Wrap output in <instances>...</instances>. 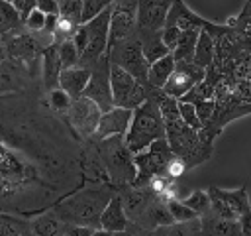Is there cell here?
<instances>
[{
    "mask_svg": "<svg viewBox=\"0 0 251 236\" xmlns=\"http://www.w3.org/2000/svg\"><path fill=\"white\" fill-rule=\"evenodd\" d=\"M24 232V222L0 212V236H20Z\"/></svg>",
    "mask_w": 251,
    "mask_h": 236,
    "instance_id": "obj_40",
    "label": "cell"
},
{
    "mask_svg": "<svg viewBox=\"0 0 251 236\" xmlns=\"http://www.w3.org/2000/svg\"><path fill=\"white\" fill-rule=\"evenodd\" d=\"M90 226H82V224H65L63 226V236H92Z\"/></svg>",
    "mask_w": 251,
    "mask_h": 236,
    "instance_id": "obj_47",
    "label": "cell"
},
{
    "mask_svg": "<svg viewBox=\"0 0 251 236\" xmlns=\"http://www.w3.org/2000/svg\"><path fill=\"white\" fill-rule=\"evenodd\" d=\"M92 236H116V232H110V230L98 228V230H92Z\"/></svg>",
    "mask_w": 251,
    "mask_h": 236,
    "instance_id": "obj_50",
    "label": "cell"
},
{
    "mask_svg": "<svg viewBox=\"0 0 251 236\" xmlns=\"http://www.w3.org/2000/svg\"><path fill=\"white\" fill-rule=\"evenodd\" d=\"M131 114H133V110L120 108V106H114V108L102 112L92 140L98 142V140H106L112 136H126L129 122H131Z\"/></svg>",
    "mask_w": 251,
    "mask_h": 236,
    "instance_id": "obj_17",
    "label": "cell"
},
{
    "mask_svg": "<svg viewBox=\"0 0 251 236\" xmlns=\"http://www.w3.org/2000/svg\"><path fill=\"white\" fill-rule=\"evenodd\" d=\"M214 96H216V83L210 81L208 77H204V79L198 81L180 100H182V102H192V104H196V102H204V100H214Z\"/></svg>",
    "mask_w": 251,
    "mask_h": 236,
    "instance_id": "obj_32",
    "label": "cell"
},
{
    "mask_svg": "<svg viewBox=\"0 0 251 236\" xmlns=\"http://www.w3.org/2000/svg\"><path fill=\"white\" fill-rule=\"evenodd\" d=\"M188 167H186V163L178 157V155H175L173 153V157L169 159V163H167V167H165V175L169 177V179H178V177H182L184 175V171H186Z\"/></svg>",
    "mask_w": 251,
    "mask_h": 236,
    "instance_id": "obj_45",
    "label": "cell"
},
{
    "mask_svg": "<svg viewBox=\"0 0 251 236\" xmlns=\"http://www.w3.org/2000/svg\"><path fill=\"white\" fill-rule=\"evenodd\" d=\"M167 206H169V212L173 216L175 222H186V220H194V218H200L192 208H188L180 199H171L167 201Z\"/></svg>",
    "mask_w": 251,
    "mask_h": 236,
    "instance_id": "obj_35",
    "label": "cell"
},
{
    "mask_svg": "<svg viewBox=\"0 0 251 236\" xmlns=\"http://www.w3.org/2000/svg\"><path fill=\"white\" fill-rule=\"evenodd\" d=\"M171 157H173V151L167 138L155 140L145 149L133 153L135 169H137L133 185H147L155 175H165V167Z\"/></svg>",
    "mask_w": 251,
    "mask_h": 236,
    "instance_id": "obj_8",
    "label": "cell"
},
{
    "mask_svg": "<svg viewBox=\"0 0 251 236\" xmlns=\"http://www.w3.org/2000/svg\"><path fill=\"white\" fill-rule=\"evenodd\" d=\"M59 16L82 24V0H61L59 2Z\"/></svg>",
    "mask_w": 251,
    "mask_h": 236,
    "instance_id": "obj_36",
    "label": "cell"
},
{
    "mask_svg": "<svg viewBox=\"0 0 251 236\" xmlns=\"http://www.w3.org/2000/svg\"><path fill=\"white\" fill-rule=\"evenodd\" d=\"M178 110H180V120H182L188 128H192V130H196V132L202 130V124H200V120H198V114H196V108H194L192 102H182V100H178Z\"/></svg>",
    "mask_w": 251,
    "mask_h": 236,
    "instance_id": "obj_39",
    "label": "cell"
},
{
    "mask_svg": "<svg viewBox=\"0 0 251 236\" xmlns=\"http://www.w3.org/2000/svg\"><path fill=\"white\" fill-rule=\"evenodd\" d=\"M200 30L202 28H192V30H182L180 33V39L176 43V47L173 49V59L175 63H180V61H192V55H194V47H196V41H198V35H200Z\"/></svg>",
    "mask_w": 251,
    "mask_h": 236,
    "instance_id": "obj_30",
    "label": "cell"
},
{
    "mask_svg": "<svg viewBox=\"0 0 251 236\" xmlns=\"http://www.w3.org/2000/svg\"><path fill=\"white\" fill-rule=\"evenodd\" d=\"M94 144H96V149L104 163L110 185H114V187L133 185L137 169H135L133 151L126 144V136H112L106 140H98Z\"/></svg>",
    "mask_w": 251,
    "mask_h": 236,
    "instance_id": "obj_3",
    "label": "cell"
},
{
    "mask_svg": "<svg viewBox=\"0 0 251 236\" xmlns=\"http://www.w3.org/2000/svg\"><path fill=\"white\" fill-rule=\"evenodd\" d=\"M0 45H2V41H0Z\"/></svg>",
    "mask_w": 251,
    "mask_h": 236,
    "instance_id": "obj_54",
    "label": "cell"
},
{
    "mask_svg": "<svg viewBox=\"0 0 251 236\" xmlns=\"http://www.w3.org/2000/svg\"><path fill=\"white\" fill-rule=\"evenodd\" d=\"M182 203L188 208H192L198 216H204L210 210V195H208V191H192Z\"/></svg>",
    "mask_w": 251,
    "mask_h": 236,
    "instance_id": "obj_34",
    "label": "cell"
},
{
    "mask_svg": "<svg viewBox=\"0 0 251 236\" xmlns=\"http://www.w3.org/2000/svg\"><path fill=\"white\" fill-rule=\"evenodd\" d=\"M204 77H206V69L196 67L192 61H180V63H175V71L171 73L169 81L165 83V87L161 90L165 94L180 100Z\"/></svg>",
    "mask_w": 251,
    "mask_h": 236,
    "instance_id": "obj_14",
    "label": "cell"
},
{
    "mask_svg": "<svg viewBox=\"0 0 251 236\" xmlns=\"http://www.w3.org/2000/svg\"><path fill=\"white\" fill-rule=\"evenodd\" d=\"M157 195L147 187V185H127L124 187V191L120 193L124 210L127 214V218L131 222H137L141 218V214L145 212V208L149 206V203L155 199Z\"/></svg>",
    "mask_w": 251,
    "mask_h": 236,
    "instance_id": "obj_18",
    "label": "cell"
},
{
    "mask_svg": "<svg viewBox=\"0 0 251 236\" xmlns=\"http://www.w3.org/2000/svg\"><path fill=\"white\" fill-rule=\"evenodd\" d=\"M12 6L18 10V14L22 16V20H25L37 8V0H12Z\"/></svg>",
    "mask_w": 251,
    "mask_h": 236,
    "instance_id": "obj_46",
    "label": "cell"
},
{
    "mask_svg": "<svg viewBox=\"0 0 251 236\" xmlns=\"http://www.w3.org/2000/svg\"><path fill=\"white\" fill-rule=\"evenodd\" d=\"M208 24V20L196 16L182 0H173L169 14H167V22L165 26H176L180 30H192V28H204Z\"/></svg>",
    "mask_w": 251,
    "mask_h": 236,
    "instance_id": "obj_22",
    "label": "cell"
},
{
    "mask_svg": "<svg viewBox=\"0 0 251 236\" xmlns=\"http://www.w3.org/2000/svg\"><path fill=\"white\" fill-rule=\"evenodd\" d=\"M200 222H202V234L200 236H243L239 220L222 218V216L214 214L212 210H208L200 218Z\"/></svg>",
    "mask_w": 251,
    "mask_h": 236,
    "instance_id": "obj_23",
    "label": "cell"
},
{
    "mask_svg": "<svg viewBox=\"0 0 251 236\" xmlns=\"http://www.w3.org/2000/svg\"><path fill=\"white\" fill-rule=\"evenodd\" d=\"M210 210L227 220H239L243 236H251V206L245 187L239 189H220L210 187Z\"/></svg>",
    "mask_w": 251,
    "mask_h": 236,
    "instance_id": "obj_6",
    "label": "cell"
},
{
    "mask_svg": "<svg viewBox=\"0 0 251 236\" xmlns=\"http://www.w3.org/2000/svg\"><path fill=\"white\" fill-rule=\"evenodd\" d=\"M61 59H59V47L57 43H51L41 51V81L45 90H53L59 87V77H61Z\"/></svg>",
    "mask_w": 251,
    "mask_h": 236,
    "instance_id": "obj_19",
    "label": "cell"
},
{
    "mask_svg": "<svg viewBox=\"0 0 251 236\" xmlns=\"http://www.w3.org/2000/svg\"><path fill=\"white\" fill-rule=\"evenodd\" d=\"M37 10H41L45 16L59 14V4H57V0H37Z\"/></svg>",
    "mask_w": 251,
    "mask_h": 236,
    "instance_id": "obj_48",
    "label": "cell"
},
{
    "mask_svg": "<svg viewBox=\"0 0 251 236\" xmlns=\"http://www.w3.org/2000/svg\"><path fill=\"white\" fill-rule=\"evenodd\" d=\"M110 14L112 8L102 10L100 14H96L94 18H90L88 22H84V30H86V47L80 55V63L84 67H92L102 55H106L108 51V33H110Z\"/></svg>",
    "mask_w": 251,
    "mask_h": 236,
    "instance_id": "obj_9",
    "label": "cell"
},
{
    "mask_svg": "<svg viewBox=\"0 0 251 236\" xmlns=\"http://www.w3.org/2000/svg\"><path fill=\"white\" fill-rule=\"evenodd\" d=\"M173 0H137V31H161Z\"/></svg>",
    "mask_w": 251,
    "mask_h": 236,
    "instance_id": "obj_15",
    "label": "cell"
},
{
    "mask_svg": "<svg viewBox=\"0 0 251 236\" xmlns=\"http://www.w3.org/2000/svg\"><path fill=\"white\" fill-rule=\"evenodd\" d=\"M20 236H33V234H25V232H22V234H20Z\"/></svg>",
    "mask_w": 251,
    "mask_h": 236,
    "instance_id": "obj_52",
    "label": "cell"
},
{
    "mask_svg": "<svg viewBox=\"0 0 251 236\" xmlns=\"http://www.w3.org/2000/svg\"><path fill=\"white\" fill-rule=\"evenodd\" d=\"M65 222L53 212H43L31 222V234L33 236H61Z\"/></svg>",
    "mask_w": 251,
    "mask_h": 236,
    "instance_id": "obj_29",
    "label": "cell"
},
{
    "mask_svg": "<svg viewBox=\"0 0 251 236\" xmlns=\"http://www.w3.org/2000/svg\"><path fill=\"white\" fill-rule=\"evenodd\" d=\"M180 33H182V30L176 28V26H165V28L161 30V39H163L165 47H167L171 53H173V49L176 47V43H178V39H180Z\"/></svg>",
    "mask_w": 251,
    "mask_h": 236,
    "instance_id": "obj_43",
    "label": "cell"
},
{
    "mask_svg": "<svg viewBox=\"0 0 251 236\" xmlns=\"http://www.w3.org/2000/svg\"><path fill=\"white\" fill-rule=\"evenodd\" d=\"M4 57H6V55H4V49H2V45H0V61H2Z\"/></svg>",
    "mask_w": 251,
    "mask_h": 236,
    "instance_id": "obj_51",
    "label": "cell"
},
{
    "mask_svg": "<svg viewBox=\"0 0 251 236\" xmlns=\"http://www.w3.org/2000/svg\"><path fill=\"white\" fill-rule=\"evenodd\" d=\"M100 116H102V110L98 108V104L86 96L73 98L69 110L65 112L69 128L80 138H92L94 136Z\"/></svg>",
    "mask_w": 251,
    "mask_h": 236,
    "instance_id": "obj_12",
    "label": "cell"
},
{
    "mask_svg": "<svg viewBox=\"0 0 251 236\" xmlns=\"http://www.w3.org/2000/svg\"><path fill=\"white\" fill-rule=\"evenodd\" d=\"M47 98H49L51 110H55V112H67L69 106H71V102H73V98H71L61 87L49 90V96H47Z\"/></svg>",
    "mask_w": 251,
    "mask_h": 236,
    "instance_id": "obj_38",
    "label": "cell"
},
{
    "mask_svg": "<svg viewBox=\"0 0 251 236\" xmlns=\"http://www.w3.org/2000/svg\"><path fill=\"white\" fill-rule=\"evenodd\" d=\"M110 88H112V102L114 106L135 110L147 100V88L139 83L133 75L124 71L118 65L110 63Z\"/></svg>",
    "mask_w": 251,
    "mask_h": 236,
    "instance_id": "obj_7",
    "label": "cell"
},
{
    "mask_svg": "<svg viewBox=\"0 0 251 236\" xmlns=\"http://www.w3.org/2000/svg\"><path fill=\"white\" fill-rule=\"evenodd\" d=\"M175 222L171 212H169V206H167V201H163L161 197H155L149 206L145 208V212L141 214V218L135 222L137 226L145 228V230H155L157 226H163V224H171Z\"/></svg>",
    "mask_w": 251,
    "mask_h": 236,
    "instance_id": "obj_24",
    "label": "cell"
},
{
    "mask_svg": "<svg viewBox=\"0 0 251 236\" xmlns=\"http://www.w3.org/2000/svg\"><path fill=\"white\" fill-rule=\"evenodd\" d=\"M161 138H165V120L159 112L157 102L153 98H147L131 114L129 128L126 132V144L133 153H137Z\"/></svg>",
    "mask_w": 251,
    "mask_h": 236,
    "instance_id": "obj_4",
    "label": "cell"
},
{
    "mask_svg": "<svg viewBox=\"0 0 251 236\" xmlns=\"http://www.w3.org/2000/svg\"><path fill=\"white\" fill-rule=\"evenodd\" d=\"M194 108H196V114H198V120H200L202 128H206V126L212 122V116H214V110H216V100L196 102Z\"/></svg>",
    "mask_w": 251,
    "mask_h": 236,
    "instance_id": "obj_42",
    "label": "cell"
},
{
    "mask_svg": "<svg viewBox=\"0 0 251 236\" xmlns=\"http://www.w3.org/2000/svg\"><path fill=\"white\" fill-rule=\"evenodd\" d=\"M202 234V222L200 218L186 220V222H171L157 226L151 236H200Z\"/></svg>",
    "mask_w": 251,
    "mask_h": 236,
    "instance_id": "obj_27",
    "label": "cell"
},
{
    "mask_svg": "<svg viewBox=\"0 0 251 236\" xmlns=\"http://www.w3.org/2000/svg\"><path fill=\"white\" fill-rule=\"evenodd\" d=\"M57 47H59V59H61L63 69H71L80 63V53H78L76 45L73 43V39L61 41V43H57Z\"/></svg>",
    "mask_w": 251,
    "mask_h": 236,
    "instance_id": "obj_33",
    "label": "cell"
},
{
    "mask_svg": "<svg viewBox=\"0 0 251 236\" xmlns=\"http://www.w3.org/2000/svg\"><path fill=\"white\" fill-rule=\"evenodd\" d=\"M192 63L200 69H208L214 63V39L212 35L202 28L196 47H194V55H192Z\"/></svg>",
    "mask_w": 251,
    "mask_h": 236,
    "instance_id": "obj_31",
    "label": "cell"
},
{
    "mask_svg": "<svg viewBox=\"0 0 251 236\" xmlns=\"http://www.w3.org/2000/svg\"><path fill=\"white\" fill-rule=\"evenodd\" d=\"M82 96L96 102L102 112L114 108L112 88H110V59H108V55H102L90 67V79H88V85H86Z\"/></svg>",
    "mask_w": 251,
    "mask_h": 236,
    "instance_id": "obj_13",
    "label": "cell"
},
{
    "mask_svg": "<svg viewBox=\"0 0 251 236\" xmlns=\"http://www.w3.org/2000/svg\"><path fill=\"white\" fill-rule=\"evenodd\" d=\"M114 0H82V24L100 14L102 10L110 8Z\"/></svg>",
    "mask_w": 251,
    "mask_h": 236,
    "instance_id": "obj_41",
    "label": "cell"
},
{
    "mask_svg": "<svg viewBox=\"0 0 251 236\" xmlns=\"http://www.w3.org/2000/svg\"><path fill=\"white\" fill-rule=\"evenodd\" d=\"M108 59L112 65L122 67L124 71H127L129 75H133L139 83H147V69L149 63L145 61L143 49H141V41L139 35H133L122 43H116L114 47L108 49Z\"/></svg>",
    "mask_w": 251,
    "mask_h": 236,
    "instance_id": "obj_10",
    "label": "cell"
},
{
    "mask_svg": "<svg viewBox=\"0 0 251 236\" xmlns=\"http://www.w3.org/2000/svg\"><path fill=\"white\" fill-rule=\"evenodd\" d=\"M235 20H251V0H245L241 12L235 16Z\"/></svg>",
    "mask_w": 251,
    "mask_h": 236,
    "instance_id": "obj_49",
    "label": "cell"
},
{
    "mask_svg": "<svg viewBox=\"0 0 251 236\" xmlns=\"http://www.w3.org/2000/svg\"><path fill=\"white\" fill-rule=\"evenodd\" d=\"M57 167L41 134H31V120L10 100H0V210L33 214L47 206Z\"/></svg>",
    "mask_w": 251,
    "mask_h": 236,
    "instance_id": "obj_1",
    "label": "cell"
},
{
    "mask_svg": "<svg viewBox=\"0 0 251 236\" xmlns=\"http://www.w3.org/2000/svg\"><path fill=\"white\" fill-rule=\"evenodd\" d=\"M165 138L171 146V151L178 155L186 167H194L202 161H206L212 153V144L204 142L200 134L192 128H188L182 120L165 124Z\"/></svg>",
    "mask_w": 251,
    "mask_h": 236,
    "instance_id": "obj_5",
    "label": "cell"
},
{
    "mask_svg": "<svg viewBox=\"0 0 251 236\" xmlns=\"http://www.w3.org/2000/svg\"><path fill=\"white\" fill-rule=\"evenodd\" d=\"M31 77L33 73L29 69L4 57L0 61V96H10L25 90Z\"/></svg>",
    "mask_w": 251,
    "mask_h": 236,
    "instance_id": "obj_16",
    "label": "cell"
},
{
    "mask_svg": "<svg viewBox=\"0 0 251 236\" xmlns=\"http://www.w3.org/2000/svg\"><path fill=\"white\" fill-rule=\"evenodd\" d=\"M90 79V67L84 65H76L71 69H63L61 77H59V87L71 96V98H78L82 96L86 85Z\"/></svg>",
    "mask_w": 251,
    "mask_h": 236,
    "instance_id": "obj_21",
    "label": "cell"
},
{
    "mask_svg": "<svg viewBox=\"0 0 251 236\" xmlns=\"http://www.w3.org/2000/svg\"><path fill=\"white\" fill-rule=\"evenodd\" d=\"M129 226V218L124 210L122 199L120 195H112V199L108 201V205L104 206L102 214H100V228L110 230V232H124Z\"/></svg>",
    "mask_w": 251,
    "mask_h": 236,
    "instance_id": "obj_20",
    "label": "cell"
},
{
    "mask_svg": "<svg viewBox=\"0 0 251 236\" xmlns=\"http://www.w3.org/2000/svg\"><path fill=\"white\" fill-rule=\"evenodd\" d=\"M110 185L98 183L94 187H82L59 199L55 203V214L65 224H82L96 228L100 226V214L112 199Z\"/></svg>",
    "mask_w": 251,
    "mask_h": 236,
    "instance_id": "obj_2",
    "label": "cell"
},
{
    "mask_svg": "<svg viewBox=\"0 0 251 236\" xmlns=\"http://www.w3.org/2000/svg\"><path fill=\"white\" fill-rule=\"evenodd\" d=\"M6 2H12V0H6Z\"/></svg>",
    "mask_w": 251,
    "mask_h": 236,
    "instance_id": "obj_53",
    "label": "cell"
},
{
    "mask_svg": "<svg viewBox=\"0 0 251 236\" xmlns=\"http://www.w3.org/2000/svg\"><path fill=\"white\" fill-rule=\"evenodd\" d=\"M78 26H80V24H76V22H73V20H67V18H61V16H59L57 26H55V31H53V39H55V43L73 39V35H75V31H76Z\"/></svg>",
    "mask_w": 251,
    "mask_h": 236,
    "instance_id": "obj_37",
    "label": "cell"
},
{
    "mask_svg": "<svg viewBox=\"0 0 251 236\" xmlns=\"http://www.w3.org/2000/svg\"><path fill=\"white\" fill-rule=\"evenodd\" d=\"M2 49H4V55L8 59L24 65L31 73H35L37 59H39V55L43 51V47L37 41L35 33L27 31L25 28L16 31V33H10V35L2 37Z\"/></svg>",
    "mask_w": 251,
    "mask_h": 236,
    "instance_id": "obj_11",
    "label": "cell"
},
{
    "mask_svg": "<svg viewBox=\"0 0 251 236\" xmlns=\"http://www.w3.org/2000/svg\"><path fill=\"white\" fill-rule=\"evenodd\" d=\"M137 35H139V41H141V49H143L145 61H147L149 65L171 53V51L165 47L163 39H161V31H149V33L137 31Z\"/></svg>",
    "mask_w": 251,
    "mask_h": 236,
    "instance_id": "obj_26",
    "label": "cell"
},
{
    "mask_svg": "<svg viewBox=\"0 0 251 236\" xmlns=\"http://www.w3.org/2000/svg\"><path fill=\"white\" fill-rule=\"evenodd\" d=\"M20 30H24L22 16L12 6V2L0 0V41H2V37L10 35V33H16Z\"/></svg>",
    "mask_w": 251,
    "mask_h": 236,
    "instance_id": "obj_28",
    "label": "cell"
},
{
    "mask_svg": "<svg viewBox=\"0 0 251 236\" xmlns=\"http://www.w3.org/2000/svg\"><path fill=\"white\" fill-rule=\"evenodd\" d=\"M43 26H45V14L41 10H37V8L24 20V28L27 31H31V33H39L43 30Z\"/></svg>",
    "mask_w": 251,
    "mask_h": 236,
    "instance_id": "obj_44",
    "label": "cell"
},
{
    "mask_svg": "<svg viewBox=\"0 0 251 236\" xmlns=\"http://www.w3.org/2000/svg\"><path fill=\"white\" fill-rule=\"evenodd\" d=\"M173 71H175V59L169 53V55H165L159 61H155V63L149 65L145 87H149V88H163Z\"/></svg>",
    "mask_w": 251,
    "mask_h": 236,
    "instance_id": "obj_25",
    "label": "cell"
}]
</instances>
